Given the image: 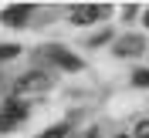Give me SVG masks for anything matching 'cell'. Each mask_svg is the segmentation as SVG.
I'll return each instance as SVG.
<instances>
[{
  "label": "cell",
  "mask_w": 149,
  "mask_h": 138,
  "mask_svg": "<svg viewBox=\"0 0 149 138\" xmlns=\"http://www.w3.org/2000/svg\"><path fill=\"white\" fill-rule=\"evenodd\" d=\"M105 14V7H92V3H78L71 7V24H95Z\"/></svg>",
  "instance_id": "2"
},
{
  "label": "cell",
  "mask_w": 149,
  "mask_h": 138,
  "mask_svg": "<svg viewBox=\"0 0 149 138\" xmlns=\"http://www.w3.org/2000/svg\"><path fill=\"white\" fill-rule=\"evenodd\" d=\"M132 138H149V118L136 125V135H132Z\"/></svg>",
  "instance_id": "8"
},
{
  "label": "cell",
  "mask_w": 149,
  "mask_h": 138,
  "mask_svg": "<svg viewBox=\"0 0 149 138\" xmlns=\"http://www.w3.org/2000/svg\"><path fill=\"white\" fill-rule=\"evenodd\" d=\"M17 51H20L17 44H3V47H0V57L7 61V57H14V54H17Z\"/></svg>",
  "instance_id": "9"
},
{
  "label": "cell",
  "mask_w": 149,
  "mask_h": 138,
  "mask_svg": "<svg viewBox=\"0 0 149 138\" xmlns=\"http://www.w3.org/2000/svg\"><path fill=\"white\" fill-rule=\"evenodd\" d=\"M146 27H149V10H146Z\"/></svg>",
  "instance_id": "10"
},
{
  "label": "cell",
  "mask_w": 149,
  "mask_h": 138,
  "mask_svg": "<svg viewBox=\"0 0 149 138\" xmlns=\"http://www.w3.org/2000/svg\"><path fill=\"white\" fill-rule=\"evenodd\" d=\"M132 84L136 88H149V71H136L132 74Z\"/></svg>",
  "instance_id": "7"
},
{
  "label": "cell",
  "mask_w": 149,
  "mask_h": 138,
  "mask_svg": "<svg viewBox=\"0 0 149 138\" xmlns=\"http://www.w3.org/2000/svg\"><path fill=\"white\" fill-rule=\"evenodd\" d=\"M24 118H27V108H24V104H7V108L0 111V131H3V128H14V125L24 121Z\"/></svg>",
  "instance_id": "3"
},
{
  "label": "cell",
  "mask_w": 149,
  "mask_h": 138,
  "mask_svg": "<svg viewBox=\"0 0 149 138\" xmlns=\"http://www.w3.org/2000/svg\"><path fill=\"white\" fill-rule=\"evenodd\" d=\"M119 138H125V135H119Z\"/></svg>",
  "instance_id": "11"
},
{
  "label": "cell",
  "mask_w": 149,
  "mask_h": 138,
  "mask_svg": "<svg viewBox=\"0 0 149 138\" xmlns=\"http://www.w3.org/2000/svg\"><path fill=\"white\" fill-rule=\"evenodd\" d=\"M47 57H51L54 64H61L65 71H78V67H81V61L74 54H68V51H61V47H47Z\"/></svg>",
  "instance_id": "4"
},
{
  "label": "cell",
  "mask_w": 149,
  "mask_h": 138,
  "mask_svg": "<svg viewBox=\"0 0 149 138\" xmlns=\"http://www.w3.org/2000/svg\"><path fill=\"white\" fill-rule=\"evenodd\" d=\"M47 88H51V78L41 74V71H31V74H24V78L14 84V94H17V98H37V94H44Z\"/></svg>",
  "instance_id": "1"
},
{
  "label": "cell",
  "mask_w": 149,
  "mask_h": 138,
  "mask_svg": "<svg viewBox=\"0 0 149 138\" xmlns=\"http://www.w3.org/2000/svg\"><path fill=\"white\" fill-rule=\"evenodd\" d=\"M27 14H31L27 3H20V7H7V10H3V24H10V27H20V24L27 20Z\"/></svg>",
  "instance_id": "6"
},
{
  "label": "cell",
  "mask_w": 149,
  "mask_h": 138,
  "mask_svg": "<svg viewBox=\"0 0 149 138\" xmlns=\"http://www.w3.org/2000/svg\"><path fill=\"white\" fill-rule=\"evenodd\" d=\"M142 51H146V41H142V37H122L119 44H115V54H122V57L142 54Z\"/></svg>",
  "instance_id": "5"
}]
</instances>
